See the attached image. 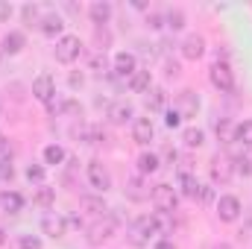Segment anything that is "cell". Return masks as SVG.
Masks as SVG:
<instances>
[{
    "mask_svg": "<svg viewBox=\"0 0 252 249\" xmlns=\"http://www.w3.org/2000/svg\"><path fill=\"white\" fill-rule=\"evenodd\" d=\"M156 232H158L156 217H153V214H144V217H138V220L129 226V241H132L135 247H144V244H147Z\"/></svg>",
    "mask_w": 252,
    "mask_h": 249,
    "instance_id": "1",
    "label": "cell"
},
{
    "mask_svg": "<svg viewBox=\"0 0 252 249\" xmlns=\"http://www.w3.org/2000/svg\"><path fill=\"white\" fill-rule=\"evenodd\" d=\"M115 235V217L112 214H103V217H97L91 226H88V244H103V241H109Z\"/></svg>",
    "mask_w": 252,
    "mask_h": 249,
    "instance_id": "2",
    "label": "cell"
},
{
    "mask_svg": "<svg viewBox=\"0 0 252 249\" xmlns=\"http://www.w3.org/2000/svg\"><path fill=\"white\" fill-rule=\"evenodd\" d=\"M208 76H211V85L214 88H220V91H235V73H232V67L226 62H214L211 64V70H208Z\"/></svg>",
    "mask_w": 252,
    "mask_h": 249,
    "instance_id": "3",
    "label": "cell"
},
{
    "mask_svg": "<svg viewBox=\"0 0 252 249\" xmlns=\"http://www.w3.org/2000/svg\"><path fill=\"white\" fill-rule=\"evenodd\" d=\"M153 202H156V208H158V211L173 214V211H176V205H179V196H176V190H173L170 185H156V187H153Z\"/></svg>",
    "mask_w": 252,
    "mask_h": 249,
    "instance_id": "4",
    "label": "cell"
},
{
    "mask_svg": "<svg viewBox=\"0 0 252 249\" xmlns=\"http://www.w3.org/2000/svg\"><path fill=\"white\" fill-rule=\"evenodd\" d=\"M79 50H82V44H79L76 35H62L56 41V59L62 64H70L73 59H79Z\"/></svg>",
    "mask_w": 252,
    "mask_h": 249,
    "instance_id": "5",
    "label": "cell"
},
{
    "mask_svg": "<svg viewBox=\"0 0 252 249\" xmlns=\"http://www.w3.org/2000/svg\"><path fill=\"white\" fill-rule=\"evenodd\" d=\"M232 176H235V158H229V156H217V158L211 161V182L226 185V182H232Z\"/></svg>",
    "mask_w": 252,
    "mask_h": 249,
    "instance_id": "6",
    "label": "cell"
},
{
    "mask_svg": "<svg viewBox=\"0 0 252 249\" xmlns=\"http://www.w3.org/2000/svg\"><path fill=\"white\" fill-rule=\"evenodd\" d=\"M196 109H199V97L185 88L176 94V103H173V112H179V118H196Z\"/></svg>",
    "mask_w": 252,
    "mask_h": 249,
    "instance_id": "7",
    "label": "cell"
},
{
    "mask_svg": "<svg viewBox=\"0 0 252 249\" xmlns=\"http://www.w3.org/2000/svg\"><path fill=\"white\" fill-rule=\"evenodd\" d=\"M88 182L97 187V190H109L112 187V173L106 170V164L103 161H88Z\"/></svg>",
    "mask_w": 252,
    "mask_h": 249,
    "instance_id": "8",
    "label": "cell"
},
{
    "mask_svg": "<svg viewBox=\"0 0 252 249\" xmlns=\"http://www.w3.org/2000/svg\"><path fill=\"white\" fill-rule=\"evenodd\" d=\"M238 214H241V199H238V196L226 193V196H220V199H217V217H220L223 223L238 220Z\"/></svg>",
    "mask_w": 252,
    "mask_h": 249,
    "instance_id": "9",
    "label": "cell"
},
{
    "mask_svg": "<svg viewBox=\"0 0 252 249\" xmlns=\"http://www.w3.org/2000/svg\"><path fill=\"white\" fill-rule=\"evenodd\" d=\"M132 138H135V144H150L153 138H156V126L150 118H135L132 121Z\"/></svg>",
    "mask_w": 252,
    "mask_h": 249,
    "instance_id": "10",
    "label": "cell"
},
{
    "mask_svg": "<svg viewBox=\"0 0 252 249\" xmlns=\"http://www.w3.org/2000/svg\"><path fill=\"white\" fill-rule=\"evenodd\" d=\"M32 94H35V100H41V103H53V97H56V85H53V79L44 73V76H38L35 82H32Z\"/></svg>",
    "mask_w": 252,
    "mask_h": 249,
    "instance_id": "11",
    "label": "cell"
},
{
    "mask_svg": "<svg viewBox=\"0 0 252 249\" xmlns=\"http://www.w3.org/2000/svg\"><path fill=\"white\" fill-rule=\"evenodd\" d=\"M41 229H44V235H50V238H62L64 229H67V223H64V217H59L56 211H47V214L41 217Z\"/></svg>",
    "mask_w": 252,
    "mask_h": 249,
    "instance_id": "12",
    "label": "cell"
},
{
    "mask_svg": "<svg viewBox=\"0 0 252 249\" xmlns=\"http://www.w3.org/2000/svg\"><path fill=\"white\" fill-rule=\"evenodd\" d=\"M132 115H135V109H132V103H126V100H118V103H112L109 106V121L112 124H126V121H132Z\"/></svg>",
    "mask_w": 252,
    "mask_h": 249,
    "instance_id": "13",
    "label": "cell"
},
{
    "mask_svg": "<svg viewBox=\"0 0 252 249\" xmlns=\"http://www.w3.org/2000/svg\"><path fill=\"white\" fill-rule=\"evenodd\" d=\"M135 70H138V59H135L132 53H118V56H115V73H118L121 79H129Z\"/></svg>",
    "mask_w": 252,
    "mask_h": 249,
    "instance_id": "14",
    "label": "cell"
},
{
    "mask_svg": "<svg viewBox=\"0 0 252 249\" xmlns=\"http://www.w3.org/2000/svg\"><path fill=\"white\" fill-rule=\"evenodd\" d=\"M21 208H24L21 193H15V190H3V193H0V211H3V214H18Z\"/></svg>",
    "mask_w": 252,
    "mask_h": 249,
    "instance_id": "15",
    "label": "cell"
},
{
    "mask_svg": "<svg viewBox=\"0 0 252 249\" xmlns=\"http://www.w3.org/2000/svg\"><path fill=\"white\" fill-rule=\"evenodd\" d=\"M205 53V41L199 38V35H188L185 41H182V56L185 59H199Z\"/></svg>",
    "mask_w": 252,
    "mask_h": 249,
    "instance_id": "16",
    "label": "cell"
},
{
    "mask_svg": "<svg viewBox=\"0 0 252 249\" xmlns=\"http://www.w3.org/2000/svg\"><path fill=\"white\" fill-rule=\"evenodd\" d=\"M62 18H59V15H56V12H47V15H44V18H41V24H38V30H41V32H44V35H59V32H62Z\"/></svg>",
    "mask_w": 252,
    "mask_h": 249,
    "instance_id": "17",
    "label": "cell"
},
{
    "mask_svg": "<svg viewBox=\"0 0 252 249\" xmlns=\"http://www.w3.org/2000/svg\"><path fill=\"white\" fill-rule=\"evenodd\" d=\"M126 196L135 199V202H144L150 196V190H144V182L138 176H132V179H126Z\"/></svg>",
    "mask_w": 252,
    "mask_h": 249,
    "instance_id": "18",
    "label": "cell"
},
{
    "mask_svg": "<svg viewBox=\"0 0 252 249\" xmlns=\"http://www.w3.org/2000/svg\"><path fill=\"white\" fill-rule=\"evenodd\" d=\"M202 190H205V187L196 182L193 173H190V176H182V196H188V199H202Z\"/></svg>",
    "mask_w": 252,
    "mask_h": 249,
    "instance_id": "19",
    "label": "cell"
},
{
    "mask_svg": "<svg viewBox=\"0 0 252 249\" xmlns=\"http://www.w3.org/2000/svg\"><path fill=\"white\" fill-rule=\"evenodd\" d=\"M91 18H94V24H106L109 18H112V3H106V0H97V3H91Z\"/></svg>",
    "mask_w": 252,
    "mask_h": 249,
    "instance_id": "20",
    "label": "cell"
},
{
    "mask_svg": "<svg viewBox=\"0 0 252 249\" xmlns=\"http://www.w3.org/2000/svg\"><path fill=\"white\" fill-rule=\"evenodd\" d=\"M24 35L21 32H9L6 38H3V56H15V53H21V47H24Z\"/></svg>",
    "mask_w": 252,
    "mask_h": 249,
    "instance_id": "21",
    "label": "cell"
},
{
    "mask_svg": "<svg viewBox=\"0 0 252 249\" xmlns=\"http://www.w3.org/2000/svg\"><path fill=\"white\" fill-rule=\"evenodd\" d=\"M232 141L241 144V147H252V121H244V124L235 126V138Z\"/></svg>",
    "mask_w": 252,
    "mask_h": 249,
    "instance_id": "22",
    "label": "cell"
},
{
    "mask_svg": "<svg viewBox=\"0 0 252 249\" xmlns=\"http://www.w3.org/2000/svg\"><path fill=\"white\" fill-rule=\"evenodd\" d=\"M129 88L132 91H150V70H135L132 76H129Z\"/></svg>",
    "mask_w": 252,
    "mask_h": 249,
    "instance_id": "23",
    "label": "cell"
},
{
    "mask_svg": "<svg viewBox=\"0 0 252 249\" xmlns=\"http://www.w3.org/2000/svg\"><path fill=\"white\" fill-rule=\"evenodd\" d=\"M158 164H161V161H158L156 153H141V156H138V170H141V173H156Z\"/></svg>",
    "mask_w": 252,
    "mask_h": 249,
    "instance_id": "24",
    "label": "cell"
},
{
    "mask_svg": "<svg viewBox=\"0 0 252 249\" xmlns=\"http://www.w3.org/2000/svg\"><path fill=\"white\" fill-rule=\"evenodd\" d=\"M202 141H205L202 129H193V126H188V129L182 132V144H185V147H199Z\"/></svg>",
    "mask_w": 252,
    "mask_h": 249,
    "instance_id": "25",
    "label": "cell"
},
{
    "mask_svg": "<svg viewBox=\"0 0 252 249\" xmlns=\"http://www.w3.org/2000/svg\"><path fill=\"white\" fill-rule=\"evenodd\" d=\"M44 161H47V164H62L64 161V150L59 147V144L44 147Z\"/></svg>",
    "mask_w": 252,
    "mask_h": 249,
    "instance_id": "26",
    "label": "cell"
},
{
    "mask_svg": "<svg viewBox=\"0 0 252 249\" xmlns=\"http://www.w3.org/2000/svg\"><path fill=\"white\" fill-rule=\"evenodd\" d=\"M82 208H88V211H91V214H97V217L109 214V208L103 205V199H94V196H85V199H82Z\"/></svg>",
    "mask_w": 252,
    "mask_h": 249,
    "instance_id": "27",
    "label": "cell"
},
{
    "mask_svg": "<svg viewBox=\"0 0 252 249\" xmlns=\"http://www.w3.org/2000/svg\"><path fill=\"white\" fill-rule=\"evenodd\" d=\"M161 106H164V91H161V88H153V91L147 94V109L156 112V109H161Z\"/></svg>",
    "mask_w": 252,
    "mask_h": 249,
    "instance_id": "28",
    "label": "cell"
},
{
    "mask_svg": "<svg viewBox=\"0 0 252 249\" xmlns=\"http://www.w3.org/2000/svg\"><path fill=\"white\" fill-rule=\"evenodd\" d=\"M153 217H156L158 232H170V229H173V214H167V211H156Z\"/></svg>",
    "mask_w": 252,
    "mask_h": 249,
    "instance_id": "29",
    "label": "cell"
},
{
    "mask_svg": "<svg viewBox=\"0 0 252 249\" xmlns=\"http://www.w3.org/2000/svg\"><path fill=\"white\" fill-rule=\"evenodd\" d=\"M214 132H217V135H220L226 144L235 138V129H232V124H229V121H217V124H214Z\"/></svg>",
    "mask_w": 252,
    "mask_h": 249,
    "instance_id": "30",
    "label": "cell"
},
{
    "mask_svg": "<svg viewBox=\"0 0 252 249\" xmlns=\"http://www.w3.org/2000/svg\"><path fill=\"white\" fill-rule=\"evenodd\" d=\"M167 27H170V30H182V27H185V15H182L179 9L167 12Z\"/></svg>",
    "mask_w": 252,
    "mask_h": 249,
    "instance_id": "31",
    "label": "cell"
},
{
    "mask_svg": "<svg viewBox=\"0 0 252 249\" xmlns=\"http://www.w3.org/2000/svg\"><path fill=\"white\" fill-rule=\"evenodd\" d=\"M35 202H38L41 208H50V205H53V187H41V190L35 193Z\"/></svg>",
    "mask_w": 252,
    "mask_h": 249,
    "instance_id": "32",
    "label": "cell"
},
{
    "mask_svg": "<svg viewBox=\"0 0 252 249\" xmlns=\"http://www.w3.org/2000/svg\"><path fill=\"white\" fill-rule=\"evenodd\" d=\"M15 179V167L9 158H0V182H12Z\"/></svg>",
    "mask_w": 252,
    "mask_h": 249,
    "instance_id": "33",
    "label": "cell"
},
{
    "mask_svg": "<svg viewBox=\"0 0 252 249\" xmlns=\"http://www.w3.org/2000/svg\"><path fill=\"white\" fill-rule=\"evenodd\" d=\"M235 173H238V176H250L252 173V161L250 158H244V156L235 158Z\"/></svg>",
    "mask_w": 252,
    "mask_h": 249,
    "instance_id": "34",
    "label": "cell"
},
{
    "mask_svg": "<svg viewBox=\"0 0 252 249\" xmlns=\"http://www.w3.org/2000/svg\"><path fill=\"white\" fill-rule=\"evenodd\" d=\"M27 179H30V182H41V179H44V167H41V164H30V167H27Z\"/></svg>",
    "mask_w": 252,
    "mask_h": 249,
    "instance_id": "35",
    "label": "cell"
},
{
    "mask_svg": "<svg viewBox=\"0 0 252 249\" xmlns=\"http://www.w3.org/2000/svg\"><path fill=\"white\" fill-rule=\"evenodd\" d=\"M18 247H21V249H41V241H38V238H32V235H24V238L18 241Z\"/></svg>",
    "mask_w": 252,
    "mask_h": 249,
    "instance_id": "36",
    "label": "cell"
},
{
    "mask_svg": "<svg viewBox=\"0 0 252 249\" xmlns=\"http://www.w3.org/2000/svg\"><path fill=\"white\" fill-rule=\"evenodd\" d=\"M164 124L170 126V129H173V126H179V124H182V118H179V112H173V109H170V112H167V118H164Z\"/></svg>",
    "mask_w": 252,
    "mask_h": 249,
    "instance_id": "37",
    "label": "cell"
},
{
    "mask_svg": "<svg viewBox=\"0 0 252 249\" xmlns=\"http://www.w3.org/2000/svg\"><path fill=\"white\" fill-rule=\"evenodd\" d=\"M12 18V6L9 3H0V21H9Z\"/></svg>",
    "mask_w": 252,
    "mask_h": 249,
    "instance_id": "38",
    "label": "cell"
},
{
    "mask_svg": "<svg viewBox=\"0 0 252 249\" xmlns=\"http://www.w3.org/2000/svg\"><path fill=\"white\" fill-rule=\"evenodd\" d=\"M91 67H94L97 73H103V70H106V59H100V56H94V62H91Z\"/></svg>",
    "mask_w": 252,
    "mask_h": 249,
    "instance_id": "39",
    "label": "cell"
},
{
    "mask_svg": "<svg viewBox=\"0 0 252 249\" xmlns=\"http://www.w3.org/2000/svg\"><path fill=\"white\" fill-rule=\"evenodd\" d=\"M150 27L158 30V27H161V15H150Z\"/></svg>",
    "mask_w": 252,
    "mask_h": 249,
    "instance_id": "40",
    "label": "cell"
},
{
    "mask_svg": "<svg viewBox=\"0 0 252 249\" xmlns=\"http://www.w3.org/2000/svg\"><path fill=\"white\" fill-rule=\"evenodd\" d=\"M156 249H176V247H173V241H158Z\"/></svg>",
    "mask_w": 252,
    "mask_h": 249,
    "instance_id": "41",
    "label": "cell"
},
{
    "mask_svg": "<svg viewBox=\"0 0 252 249\" xmlns=\"http://www.w3.org/2000/svg\"><path fill=\"white\" fill-rule=\"evenodd\" d=\"M6 150H9V141H6V135L0 132V153H6Z\"/></svg>",
    "mask_w": 252,
    "mask_h": 249,
    "instance_id": "42",
    "label": "cell"
},
{
    "mask_svg": "<svg viewBox=\"0 0 252 249\" xmlns=\"http://www.w3.org/2000/svg\"><path fill=\"white\" fill-rule=\"evenodd\" d=\"M214 249H232V247H229V244H217Z\"/></svg>",
    "mask_w": 252,
    "mask_h": 249,
    "instance_id": "43",
    "label": "cell"
},
{
    "mask_svg": "<svg viewBox=\"0 0 252 249\" xmlns=\"http://www.w3.org/2000/svg\"><path fill=\"white\" fill-rule=\"evenodd\" d=\"M3 241H6V238H3V229H0V244H3Z\"/></svg>",
    "mask_w": 252,
    "mask_h": 249,
    "instance_id": "44",
    "label": "cell"
}]
</instances>
